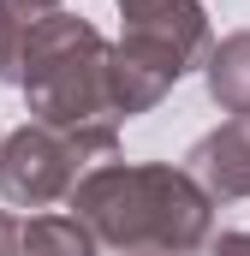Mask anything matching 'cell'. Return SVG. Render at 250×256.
Wrapping results in <instances>:
<instances>
[{"instance_id": "obj_1", "label": "cell", "mask_w": 250, "mask_h": 256, "mask_svg": "<svg viewBox=\"0 0 250 256\" xmlns=\"http://www.w3.org/2000/svg\"><path fill=\"white\" fill-rule=\"evenodd\" d=\"M72 214L114 250H202L214 232V196L167 161H102L78 179Z\"/></svg>"}, {"instance_id": "obj_2", "label": "cell", "mask_w": 250, "mask_h": 256, "mask_svg": "<svg viewBox=\"0 0 250 256\" xmlns=\"http://www.w3.org/2000/svg\"><path fill=\"white\" fill-rule=\"evenodd\" d=\"M18 90L30 96V114L54 131L84 137L102 161H114L120 143V102H114V42L78 12H54L30 24Z\"/></svg>"}, {"instance_id": "obj_3", "label": "cell", "mask_w": 250, "mask_h": 256, "mask_svg": "<svg viewBox=\"0 0 250 256\" xmlns=\"http://www.w3.org/2000/svg\"><path fill=\"white\" fill-rule=\"evenodd\" d=\"M125 36L114 42V102L125 120L149 114L190 66H208L214 36L202 0H114Z\"/></svg>"}, {"instance_id": "obj_4", "label": "cell", "mask_w": 250, "mask_h": 256, "mask_svg": "<svg viewBox=\"0 0 250 256\" xmlns=\"http://www.w3.org/2000/svg\"><path fill=\"white\" fill-rule=\"evenodd\" d=\"M90 161L102 167V155L84 137L30 120V126L6 131V143H0V196L18 202V208H48L60 196L72 202V191H78Z\"/></svg>"}, {"instance_id": "obj_5", "label": "cell", "mask_w": 250, "mask_h": 256, "mask_svg": "<svg viewBox=\"0 0 250 256\" xmlns=\"http://www.w3.org/2000/svg\"><path fill=\"white\" fill-rule=\"evenodd\" d=\"M185 173L214 196V202H238L250 196V114H232L208 137H196L185 155Z\"/></svg>"}, {"instance_id": "obj_6", "label": "cell", "mask_w": 250, "mask_h": 256, "mask_svg": "<svg viewBox=\"0 0 250 256\" xmlns=\"http://www.w3.org/2000/svg\"><path fill=\"white\" fill-rule=\"evenodd\" d=\"M6 256H102L78 214H6Z\"/></svg>"}, {"instance_id": "obj_7", "label": "cell", "mask_w": 250, "mask_h": 256, "mask_svg": "<svg viewBox=\"0 0 250 256\" xmlns=\"http://www.w3.org/2000/svg\"><path fill=\"white\" fill-rule=\"evenodd\" d=\"M202 72H208V96L226 114H250V30L214 42V54H208Z\"/></svg>"}, {"instance_id": "obj_8", "label": "cell", "mask_w": 250, "mask_h": 256, "mask_svg": "<svg viewBox=\"0 0 250 256\" xmlns=\"http://www.w3.org/2000/svg\"><path fill=\"white\" fill-rule=\"evenodd\" d=\"M0 6H6L18 24H42V18H54V12H60V0H0Z\"/></svg>"}, {"instance_id": "obj_9", "label": "cell", "mask_w": 250, "mask_h": 256, "mask_svg": "<svg viewBox=\"0 0 250 256\" xmlns=\"http://www.w3.org/2000/svg\"><path fill=\"white\" fill-rule=\"evenodd\" d=\"M214 256H250V232H220L214 238Z\"/></svg>"}, {"instance_id": "obj_10", "label": "cell", "mask_w": 250, "mask_h": 256, "mask_svg": "<svg viewBox=\"0 0 250 256\" xmlns=\"http://www.w3.org/2000/svg\"><path fill=\"white\" fill-rule=\"evenodd\" d=\"M125 256H179V250H161V244H143V250H125Z\"/></svg>"}, {"instance_id": "obj_11", "label": "cell", "mask_w": 250, "mask_h": 256, "mask_svg": "<svg viewBox=\"0 0 250 256\" xmlns=\"http://www.w3.org/2000/svg\"><path fill=\"white\" fill-rule=\"evenodd\" d=\"M0 256H6V214H0Z\"/></svg>"}, {"instance_id": "obj_12", "label": "cell", "mask_w": 250, "mask_h": 256, "mask_svg": "<svg viewBox=\"0 0 250 256\" xmlns=\"http://www.w3.org/2000/svg\"><path fill=\"white\" fill-rule=\"evenodd\" d=\"M0 143H6V137H0Z\"/></svg>"}]
</instances>
